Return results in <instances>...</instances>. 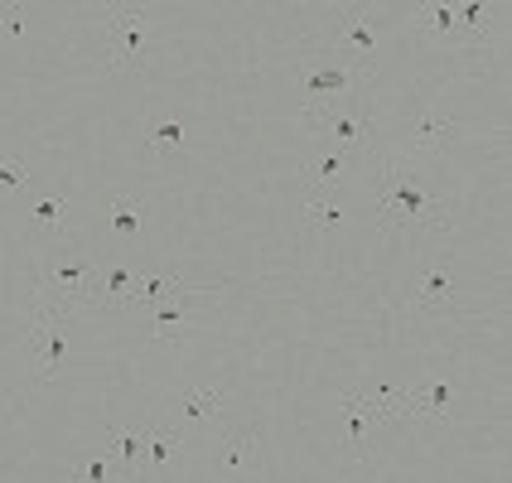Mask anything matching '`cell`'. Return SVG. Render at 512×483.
Listing matches in <instances>:
<instances>
[{"label":"cell","instance_id":"6da1fadb","mask_svg":"<svg viewBox=\"0 0 512 483\" xmlns=\"http://www.w3.org/2000/svg\"><path fill=\"white\" fill-rule=\"evenodd\" d=\"M377 218L392 228H445V203L411 174L406 160H387L377 184Z\"/></svg>","mask_w":512,"mask_h":483},{"label":"cell","instance_id":"7a4b0ae2","mask_svg":"<svg viewBox=\"0 0 512 483\" xmlns=\"http://www.w3.org/2000/svg\"><path fill=\"white\" fill-rule=\"evenodd\" d=\"M92 276H97V266H92L87 256H73V252H44L39 256V281L49 290L44 305L58 314H68L73 305H83Z\"/></svg>","mask_w":512,"mask_h":483},{"label":"cell","instance_id":"3957f363","mask_svg":"<svg viewBox=\"0 0 512 483\" xmlns=\"http://www.w3.org/2000/svg\"><path fill=\"white\" fill-rule=\"evenodd\" d=\"M68 353V329H63V314L39 305L29 314V358H34V377L39 382H54L58 363Z\"/></svg>","mask_w":512,"mask_h":483},{"label":"cell","instance_id":"277c9868","mask_svg":"<svg viewBox=\"0 0 512 483\" xmlns=\"http://www.w3.org/2000/svg\"><path fill=\"white\" fill-rule=\"evenodd\" d=\"M339 44L343 54H353V73L358 78H368L372 58H377V25H372V10L368 5H353V10H343V25H339Z\"/></svg>","mask_w":512,"mask_h":483},{"label":"cell","instance_id":"5b68a950","mask_svg":"<svg viewBox=\"0 0 512 483\" xmlns=\"http://www.w3.org/2000/svg\"><path fill=\"white\" fill-rule=\"evenodd\" d=\"M141 39H145V15L136 5H116L107 15V63L112 68H131Z\"/></svg>","mask_w":512,"mask_h":483},{"label":"cell","instance_id":"8992f818","mask_svg":"<svg viewBox=\"0 0 512 483\" xmlns=\"http://www.w3.org/2000/svg\"><path fill=\"white\" fill-rule=\"evenodd\" d=\"M353 83H363L353 68H343V63H319L305 73V121L319 126V116H324V102L334 97V92H348Z\"/></svg>","mask_w":512,"mask_h":483},{"label":"cell","instance_id":"52a82bcc","mask_svg":"<svg viewBox=\"0 0 512 483\" xmlns=\"http://www.w3.org/2000/svg\"><path fill=\"white\" fill-rule=\"evenodd\" d=\"M339 416H343V435H348L353 455L368 459V435L377 426H387V421L377 416V406H372L363 392H343V397H339Z\"/></svg>","mask_w":512,"mask_h":483},{"label":"cell","instance_id":"ba28073f","mask_svg":"<svg viewBox=\"0 0 512 483\" xmlns=\"http://www.w3.org/2000/svg\"><path fill=\"white\" fill-rule=\"evenodd\" d=\"M194 329V305H189V290H179V295H170V300H160L155 310H150V339H184Z\"/></svg>","mask_w":512,"mask_h":483},{"label":"cell","instance_id":"9c48e42d","mask_svg":"<svg viewBox=\"0 0 512 483\" xmlns=\"http://www.w3.org/2000/svg\"><path fill=\"white\" fill-rule=\"evenodd\" d=\"M131 295H136V276L126 266H112V271L92 276L83 305H92V310H121V305H131Z\"/></svg>","mask_w":512,"mask_h":483},{"label":"cell","instance_id":"30bf717a","mask_svg":"<svg viewBox=\"0 0 512 483\" xmlns=\"http://www.w3.org/2000/svg\"><path fill=\"white\" fill-rule=\"evenodd\" d=\"M107 455L121 464V483H141L145 435L136 426H107Z\"/></svg>","mask_w":512,"mask_h":483},{"label":"cell","instance_id":"8fae6325","mask_svg":"<svg viewBox=\"0 0 512 483\" xmlns=\"http://www.w3.org/2000/svg\"><path fill=\"white\" fill-rule=\"evenodd\" d=\"M411 29H416L421 39H450V44L469 39V34H464V25H459L455 5H440V0L416 5V10H411Z\"/></svg>","mask_w":512,"mask_h":483},{"label":"cell","instance_id":"7c38bea8","mask_svg":"<svg viewBox=\"0 0 512 483\" xmlns=\"http://www.w3.org/2000/svg\"><path fill=\"white\" fill-rule=\"evenodd\" d=\"M411 305H416V310H450V305H455V266H450V261L430 266L426 276L416 281Z\"/></svg>","mask_w":512,"mask_h":483},{"label":"cell","instance_id":"4fadbf2b","mask_svg":"<svg viewBox=\"0 0 512 483\" xmlns=\"http://www.w3.org/2000/svg\"><path fill=\"white\" fill-rule=\"evenodd\" d=\"M406 401H411L416 421H421V416H426V421H450V416H455V382H426V387L406 392Z\"/></svg>","mask_w":512,"mask_h":483},{"label":"cell","instance_id":"5bb4252c","mask_svg":"<svg viewBox=\"0 0 512 483\" xmlns=\"http://www.w3.org/2000/svg\"><path fill=\"white\" fill-rule=\"evenodd\" d=\"M319 131H324L329 141L358 150V145H368V136H372V116L368 112H334V116L319 121Z\"/></svg>","mask_w":512,"mask_h":483},{"label":"cell","instance_id":"9a60e30c","mask_svg":"<svg viewBox=\"0 0 512 483\" xmlns=\"http://www.w3.org/2000/svg\"><path fill=\"white\" fill-rule=\"evenodd\" d=\"M455 121L445 112H435V107H426V112L416 116V126H411V141H416V150H445V145L455 141Z\"/></svg>","mask_w":512,"mask_h":483},{"label":"cell","instance_id":"2e32d148","mask_svg":"<svg viewBox=\"0 0 512 483\" xmlns=\"http://www.w3.org/2000/svg\"><path fill=\"white\" fill-rule=\"evenodd\" d=\"M145 145H150V155H179V150H184V126H179L174 116H165V121H150Z\"/></svg>","mask_w":512,"mask_h":483},{"label":"cell","instance_id":"e0dca14e","mask_svg":"<svg viewBox=\"0 0 512 483\" xmlns=\"http://www.w3.org/2000/svg\"><path fill=\"white\" fill-rule=\"evenodd\" d=\"M223 397H228L223 387H199V392H184V397H179V416H184V421H203V416H213V411L223 406Z\"/></svg>","mask_w":512,"mask_h":483},{"label":"cell","instance_id":"ac0fdd59","mask_svg":"<svg viewBox=\"0 0 512 483\" xmlns=\"http://www.w3.org/2000/svg\"><path fill=\"white\" fill-rule=\"evenodd\" d=\"M174 445H179V426H160V430H150V435H145V464H150V469L160 474V469L170 464Z\"/></svg>","mask_w":512,"mask_h":483},{"label":"cell","instance_id":"d6986e66","mask_svg":"<svg viewBox=\"0 0 512 483\" xmlns=\"http://www.w3.org/2000/svg\"><path fill=\"white\" fill-rule=\"evenodd\" d=\"M252 455H256V435H232L228 450H223V459H218V469L223 474H242V469H252Z\"/></svg>","mask_w":512,"mask_h":483},{"label":"cell","instance_id":"ffe728a7","mask_svg":"<svg viewBox=\"0 0 512 483\" xmlns=\"http://www.w3.org/2000/svg\"><path fill=\"white\" fill-rule=\"evenodd\" d=\"M184 285L174 281V276H150V281L136 285V295H131V305H141V310H155L160 300H170V295H179Z\"/></svg>","mask_w":512,"mask_h":483},{"label":"cell","instance_id":"44dd1931","mask_svg":"<svg viewBox=\"0 0 512 483\" xmlns=\"http://www.w3.org/2000/svg\"><path fill=\"white\" fill-rule=\"evenodd\" d=\"M112 232H121V237H141L145 232V213H141V203L136 199H116L112 203Z\"/></svg>","mask_w":512,"mask_h":483},{"label":"cell","instance_id":"7402d4cb","mask_svg":"<svg viewBox=\"0 0 512 483\" xmlns=\"http://www.w3.org/2000/svg\"><path fill=\"white\" fill-rule=\"evenodd\" d=\"M343 165H348V160H343L339 150H334V155H319V160L305 165V184H310V189H329V184H339Z\"/></svg>","mask_w":512,"mask_h":483},{"label":"cell","instance_id":"603a6c76","mask_svg":"<svg viewBox=\"0 0 512 483\" xmlns=\"http://www.w3.org/2000/svg\"><path fill=\"white\" fill-rule=\"evenodd\" d=\"M34 228H44V232L68 228V218H63V199H58V194H34Z\"/></svg>","mask_w":512,"mask_h":483},{"label":"cell","instance_id":"cb8c5ba5","mask_svg":"<svg viewBox=\"0 0 512 483\" xmlns=\"http://www.w3.org/2000/svg\"><path fill=\"white\" fill-rule=\"evenodd\" d=\"M343 218V208L334 199H305V223H310V228H334V223H339Z\"/></svg>","mask_w":512,"mask_h":483},{"label":"cell","instance_id":"d4e9b609","mask_svg":"<svg viewBox=\"0 0 512 483\" xmlns=\"http://www.w3.org/2000/svg\"><path fill=\"white\" fill-rule=\"evenodd\" d=\"M20 5H0V34H20Z\"/></svg>","mask_w":512,"mask_h":483},{"label":"cell","instance_id":"484cf974","mask_svg":"<svg viewBox=\"0 0 512 483\" xmlns=\"http://www.w3.org/2000/svg\"><path fill=\"white\" fill-rule=\"evenodd\" d=\"M29 174L20 165H10V160H0V184H25Z\"/></svg>","mask_w":512,"mask_h":483}]
</instances>
